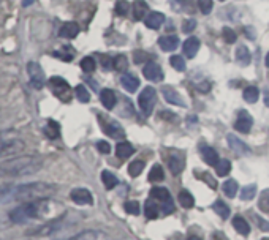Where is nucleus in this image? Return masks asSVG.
<instances>
[{
  "label": "nucleus",
  "instance_id": "11",
  "mask_svg": "<svg viewBox=\"0 0 269 240\" xmlns=\"http://www.w3.org/2000/svg\"><path fill=\"white\" fill-rule=\"evenodd\" d=\"M252 123H254L252 116L247 113V111H241L236 122H234V128H236L239 133H249L252 130Z\"/></svg>",
  "mask_w": 269,
  "mask_h": 240
},
{
  "label": "nucleus",
  "instance_id": "43",
  "mask_svg": "<svg viewBox=\"0 0 269 240\" xmlns=\"http://www.w3.org/2000/svg\"><path fill=\"white\" fill-rule=\"evenodd\" d=\"M95 66H97V63H95L93 57H84L81 60V68H83V71H86V73L95 71Z\"/></svg>",
  "mask_w": 269,
  "mask_h": 240
},
{
  "label": "nucleus",
  "instance_id": "15",
  "mask_svg": "<svg viewBox=\"0 0 269 240\" xmlns=\"http://www.w3.org/2000/svg\"><path fill=\"white\" fill-rule=\"evenodd\" d=\"M159 46L165 53H173L179 46V38L176 35H165L159 40Z\"/></svg>",
  "mask_w": 269,
  "mask_h": 240
},
{
  "label": "nucleus",
  "instance_id": "17",
  "mask_svg": "<svg viewBox=\"0 0 269 240\" xmlns=\"http://www.w3.org/2000/svg\"><path fill=\"white\" fill-rule=\"evenodd\" d=\"M182 49H184V56H185V57L193 59V57L198 54V51H199V40H198L196 37L187 38V41L184 43Z\"/></svg>",
  "mask_w": 269,
  "mask_h": 240
},
{
  "label": "nucleus",
  "instance_id": "56",
  "mask_svg": "<svg viewBox=\"0 0 269 240\" xmlns=\"http://www.w3.org/2000/svg\"><path fill=\"white\" fill-rule=\"evenodd\" d=\"M265 105L269 108V93H266V97H265Z\"/></svg>",
  "mask_w": 269,
  "mask_h": 240
},
{
  "label": "nucleus",
  "instance_id": "58",
  "mask_svg": "<svg viewBox=\"0 0 269 240\" xmlns=\"http://www.w3.org/2000/svg\"><path fill=\"white\" fill-rule=\"evenodd\" d=\"M32 2H33V0H24V6H29Z\"/></svg>",
  "mask_w": 269,
  "mask_h": 240
},
{
  "label": "nucleus",
  "instance_id": "48",
  "mask_svg": "<svg viewBox=\"0 0 269 240\" xmlns=\"http://www.w3.org/2000/svg\"><path fill=\"white\" fill-rule=\"evenodd\" d=\"M140 202H136V201H128L125 204V212L130 213V215H138L140 213Z\"/></svg>",
  "mask_w": 269,
  "mask_h": 240
},
{
  "label": "nucleus",
  "instance_id": "35",
  "mask_svg": "<svg viewBox=\"0 0 269 240\" xmlns=\"http://www.w3.org/2000/svg\"><path fill=\"white\" fill-rule=\"evenodd\" d=\"M146 166V163L143 160H135L130 163V166H128V174L132 176V177H138L141 174V171L144 169Z\"/></svg>",
  "mask_w": 269,
  "mask_h": 240
},
{
  "label": "nucleus",
  "instance_id": "13",
  "mask_svg": "<svg viewBox=\"0 0 269 240\" xmlns=\"http://www.w3.org/2000/svg\"><path fill=\"white\" fill-rule=\"evenodd\" d=\"M162 93H163V98L167 100V103H170V105L185 108V101L180 98V95H179V93H178L175 89H171V87H163V89H162Z\"/></svg>",
  "mask_w": 269,
  "mask_h": 240
},
{
  "label": "nucleus",
  "instance_id": "44",
  "mask_svg": "<svg viewBox=\"0 0 269 240\" xmlns=\"http://www.w3.org/2000/svg\"><path fill=\"white\" fill-rule=\"evenodd\" d=\"M116 14L120 18H125L128 14V2L127 0H117L116 2Z\"/></svg>",
  "mask_w": 269,
  "mask_h": 240
},
{
  "label": "nucleus",
  "instance_id": "3",
  "mask_svg": "<svg viewBox=\"0 0 269 240\" xmlns=\"http://www.w3.org/2000/svg\"><path fill=\"white\" fill-rule=\"evenodd\" d=\"M43 168V161L38 157H16L0 163V177L14 179V177H25L37 174Z\"/></svg>",
  "mask_w": 269,
  "mask_h": 240
},
{
  "label": "nucleus",
  "instance_id": "28",
  "mask_svg": "<svg viewBox=\"0 0 269 240\" xmlns=\"http://www.w3.org/2000/svg\"><path fill=\"white\" fill-rule=\"evenodd\" d=\"M144 213H146V218L154 220L159 217V205L155 204V199H147L144 204Z\"/></svg>",
  "mask_w": 269,
  "mask_h": 240
},
{
  "label": "nucleus",
  "instance_id": "47",
  "mask_svg": "<svg viewBox=\"0 0 269 240\" xmlns=\"http://www.w3.org/2000/svg\"><path fill=\"white\" fill-rule=\"evenodd\" d=\"M198 6H199V11L203 14H209L212 11V0H198Z\"/></svg>",
  "mask_w": 269,
  "mask_h": 240
},
{
  "label": "nucleus",
  "instance_id": "16",
  "mask_svg": "<svg viewBox=\"0 0 269 240\" xmlns=\"http://www.w3.org/2000/svg\"><path fill=\"white\" fill-rule=\"evenodd\" d=\"M78 33H80V25H78L76 22H65L59 30V35L62 38H67V40L76 38Z\"/></svg>",
  "mask_w": 269,
  "mask_h": 240
},
{
  "label": "nucleus",
  "instance_id": "7",
  "mask_svg": "<svg viewBox=\"0 0 269 240\" xmlns=\"http://www.w3.org/2000/svg\"><path fill=\"white\" fill-rule=\"evenodd\" d=\"M27 73H29L32 87H35V89H43V87H45L46 78H45V73H43V68L40 66V63L29 62L27 63Z\"/></svg>",
  "mask_w": 269,
  "mask_h": 240
},
{
  "label": "nucleus",
  "instance_id": "9",
  "mask_svg": "<svg viewBox=\"0 0 269 240\" xmlns=\"http://www.w3.org/2000/svg\"><path fill=\"white\" fill-rule=\"evenodd\" d=\"M143 74H144V78L147 81H151V82H160V81H163V70L160 68V65L155 63V62H147L144 65Z\"/></svg>",
  "mask_w": 269,
  "mask_h": 240
},
{
  "label": "nucleus",
  "instance_id": "21",
  "mask_svg": "<svg viewBox=\"0 0 269 240\" xmlns=\"http://www.w3.org/2000/svg\"><path fill=\"white\" fill-rule=\"evenodd\" d=\"M132 10H133V19L135 21H141L146 18V13L149 10V6L144 2V0H135L133 5H132Z\"/></svg>",
  "mask_w": 269,
  "mask_h": 240
},
{
  "label": "nucleus",
  "instance_id": "8",
  "mask_svg": "<svg viewBox=\"0 0 269 240\" xmlns=\"http://www.w3.org/2000/svg\"><path fill=\"white\" fill-rule=\"evenodd\" d=\"M151 196H152V199L163 204L165 213H173V210H175V205H173V199H171L170 191L167 190V188H160V186L152 188Z\"/></svg>",
  "mask_w": 269,
  "mask_h": 240
},
{
  "label": "nucleus",
  "instance_id": "55",
  "mask_svg": "<svg viewBox=\"0 0 269 240\" xmlns=\"http://www.w3.org/2000/svg\"><path fill=\"white\" fill-rule=\"evenodd\" d=\"M255 218L258 220V225H260V226H262V228H263L265 231H268V229H269V223H265V220H262V218H258V217H255Z\"/></svg>",
  "mask_w": 269,
  "mask_h": 240
},
{
  "label": "nucleus",
  "instance_id": "6",
  "mask_svg": "<svg viewBox=\"0 0 269 240\" xmlns=\"http://www.w3.org/2000/svg\"><path fill=\"white\" fill-rule=\"evenodd\" d=\"M100 123H101V128L105 130V133L109 136V138H114V139H124L125 138V130L119 122H116V120L106 119V117H100Z\"/></svg>",
  "mask_w": 269,
  "mask_h": 240
},
{
  "label": "nucleus",
  "instance_id": "14",
  "mask_svg": "<svg viewBox=\"0 0 269 240\" xmlns=\"http://www.w3.org/2000/svg\"><path fill=\"white\" fill-rule=\"evenodd\" d=\"M100 101L108 111L114 109L116 103H117V93L114 90H111V89H103L101 93H100Z\"/></svg>",
  "mask_w": 269,
  "mask_h": 240
},
{
  "label": "nucleus",
  "instance_id": "12",
  "mask_svg": "<svg viewBox=\"0 0 269 240\" xmlns=\"http://www.w3.org/2000/svg\"><path fill=\"white\" fill-rule=\"evenodd\" d=\"M24 147V142L18 138L0 136V152H18Z\"/></svg>",
  "mask_w": 269,
  "mask_h": 240
},
{
  "label": "nucleus",
  "instance_id": "19",
  "mask_svg": "<svg viewBox=\"0 0 269 240\" xmlns=\"http://www.w3.org/2000/svg\"><path fill=\"white\" fill-rule=\"evenodd\" d=\"M70 240H108V236L101 231H84V233L73 236Z\"/></svg>",
  "mask_w": 269,
  "mask_h": 240
},
{
  "label": "nucleus",
  "instance_id": "42",
  "mask_svg": "<svg viewBox=\"0 0 269 240\" xmlns=\"http://www.w3.org/2000/svg\"><path fill=\"white\" fill-rule=\"evenodd\" d=\"M222 37H223V41L228 43V45H233V43H236V40H238L236 32H234L233 29H230V27H223Z\"/></svg>",
  "mask_w": 269,
  "mask_h": 240
},
{
  "label": "nucleus",
  "instance_id": "60",
  "mask_svg": "<svg viewBox=\"0 0 269 240\" xmlns=\"http://www.w3.org/2000/svg\"><path fill=\"white\" fill-rule=\"evenodd\" d=\"M220 2H225V0H220Z\"/></svg>",
  "mask_w": 269,
  "mask_h": 240
},
{
  "label": "nucleus",
  "instance_id": "59",
  "mask_svg": "<svg viewBox=\"0 0 269 240\" xmlns=\"http://www.w3.org/2000/svg\"><path fill=\"white\" fill-rule=\"evenodd\" d=\"M266 66L269 68V53H268V56H266Z\"/></svg>",
  "mask_w": 269,
  "mask_h": 240
},
{
  "label": "nucleus",
  "instance_id": "29",
  "mask_svg": "<svg viewBox=\"0 0 269 240\" xmlns=\"http://www.w3.org/2000/svg\"><path fill=\"white\" fill-rule=\"evenodd\" d=\"M236 60H238V63L242 65V66H247L250 63V53H249V49L247 46H239L236 49Z\"/></svg>",
  "mask_w": 269,
  "mask_h": 240
},
{
  "label": "nucleus",
  "instance_id": "30",
  "mask_svg": "<svg viewBox=\"0 0 269 240\" xmlns=\"http://www.w3.org/2000/svg\"><path fill=\"white\" fill-rule=\"evenodd\" d=\"M101 182L105 183V186H106V190H112L117 183H119V180H117V177L111 173V171H103L101 173Z\"/></svg>",
  "mask_w": 269,
  "mask_h": 240
},
{
  "label": "nucleus",
  "instance_id": "2",
  "mask_svg": "<svg viewBox=\"0 0 269 240\" xmlns=\"http://www.w3.org/2000/svg\"><path fill=\"white\" fill-rule=\"evenodd\" d=\"M59 213H62V205L53 202L51 199H41L21 204L19 207L10 212V218L16 225H22V223H27L30 220L56 218Z\"/></svg>",
  "mask_w": 269,
  "mask_h": 240
},
{
  "label": "nucleus",
  "instance_id": "20",
  "mask_svg": "<svg viewBox=\"0 0 269 240\" xmlns=\"http://www.w3.org/2000/svg\"><path fill=\"white\" fill-rule=\"evenodd\" d=\"M120 82H122V87L125 90H128L130 93H133L138 90V87H140V81H138L136 76L130 74V73H125L122 74V78H120Z\"/></svg>",
  "mask_w": 269,
  "mask_h": 240
},
{
  "label": "nucleus",
  "instance_id": "49",
  "mask_svg": "<svg viewBox=\"0 0 269 240\" xmlns=\"http://www.w3.org/2000/svg\"><path fill=\"white\" fill-rule=\"evenodd\" d=\"M196 29V21L195 19H185L184 24H182V32L184 33H190Z\"/></svg>",
  "mask_w": 269,
  "mask_h": 240
},
{
  "label": "nucleus",
  "instance_id": "50",
  "mask_svg": "<svg viewBox=\"0 0 269 240\" xmlns=\"http://www.w3.org/2000/svg\"><path fill=\"white\" fill-rule=\"evenodd\" d=\"M159 116H160V119H163V120H168V122H173V123L178 122V116H176V114H173V113H170V111H167V113H165V111H163V113H160Z\"/></svg>",
  "mask_w": 269,
  "mask_h": 240
},
{
  "label": "nucleus",
  "instance_id": "57",
  "mask_svg": "<svg viewBox=\"0 0 269 240\" xmlns=\"http://www.w3.org/2000/svg\"><path fill=\"white\" fill-rule=\"evenodd\" d=\"M187 240H203L201 237H198V236H192V237H188Z\"/></svg>",
  "mask_w": 269,
  "mask_h": 240
},
{
  "label": "nucleus",
  "instance_id": "36",
  "mask_svg": "<svg viewBox=\"0 0 269 240\" xmlns=\"http://www.w3.org/2000/svg\"><path fill=\"white\" fill-rule=\"evenodd\" d=\"M223 193L228 196V198H234L238 193V183H236V180H227V182L223 183Z\"/></svg>",
  "mask_w": 269,
  "mask_h": 240
},
{
  "label": "nucleus",
  "instance_id": "54",
  "mask_svg": "<svg viewBox=\"0 0 269 240\" xmlns=\"http://www.w3.org/2000/svg\"><path fill=\"white\" fill-rule=\"evenodd\" d=\"M244 30H246V37H247V38L255 40V35H254V33H252V32H254V29H252V27H246Z\"/></svg>",
  "mask_w": 269,
  "mask_h": 240
},
{
  "label": "nucleus",
  "instance_id": "25",
  "mask_svg": "<svg viewBox=\"0 0 269 240\" xmlns=\"http://www.w3.org/2000/svg\"><path fill=\"white\" fill-rule=\"evenodd\" d=\"M227 141H228V144H230L231 150H234L236 153H247V152H249L247 145L242 142L241 139H238L234 134H228V136H227Z\"/></svg>",
  "mask_w": 269,
  "mask_h": 240
},
{
  "label": "nucleus",
  "instance_id": "23",
  "mask_svg": "<svg viewBox=\"0 0 269 240\" xmlns=\"http://www.w3.org/2000/svg\"><path fill=\"white\" fill-rule=\"evenodd\" d=\"M201 155H203V160L207 163V165H211V166H215L217 163H219V155H217V152L209 147V145H201Z\"/></svg>",
  "mask_w": 269,
  "mask_h": 240
},
{
  "label": "nucleus",
  "instance_id": "45",
  "mask_svg": "<svg viewBox=\"0 0 269 240\" xmlns=\"http://www.w3.org/2000/svg\"><path fill=\"white\" fill-rule=\"evenodd\" d=\"M149 59H151V56L147 54L146 51H135V53H133V62H135L136 65L149 62Z\"/></svg>",
  "mask_w": 269,
  "mask_h": 240
},
{
  "label": "nucleus",
  "instance_id": "38",
  "mask_svg": "<svg viewBox=\"0 0 269 240\" xmlns=\"http://www.w3.org/2000/svg\"><path fill=\"white\" fill-rule=\"evenodd\" d=\"M215 171H217V176H227L230 171H231V163L228 160H219V163L215 165Z\"/></svg>",
  "mask_w": 269,
  "mask_h": 240
},
{
  "label": "nucleus",
  "instance_id": "22",
  "mask_svg": "<svg viewBox=\"0 0 269 240\" xmlns=\"http://www.w3.org/2000/svg\"><path fill=\"white\" fill-rule=\"evenodd\" d=\"M184 166H185V161H184V158H182V157H179V155H171V157L168 158V168H170V171H171V174L178 176L179 173H182Z\"/></svg>",
  "mask_w": 269,
  "mask_h": 240
},
{
  "label": "nucleus",
  "instance_id": "32",
  "mask_svg": "<svg viewBox=\"0 0 269 240\" xmlns=\"http://www.w3.org/2000/svg\"><path fill=\"white\" fill-rule=\"evenodd\" d=\"M112 70H116V71H125L128 70V59L125 56H116L114 59H112Z\"/></svg>",
  "mask_w": 269,
  "mask_h": 240
},
{
  "label": "nucleus",
  "instance_id": "41",
  "mask_svg": "<svg viewBox=\"0 0 269 240\" xmlns=\"http://www.w3.org/2000/svg\"><path fill=\"white\" fill-rule=\"evenodd\" d=\"M170 63H171V66L175 68V70H178V71H185V60H184V57H180V56H171V59H170Z\"/></svg>",
  "mask_w": 269,
  "mask_h": 240
},
{
  "label": "nucleus",
  "instance_id": "46",
  "mask_svg": "<svg viewBox=\"0 0 269 240\" xmlns=\"http://www.w3.org/2000/svg\"><path fill=\"white\" fill-rule=\"evenodd\" d=\"M258 207L262 209L263 212H269V190L263 191V193H262V196H260Z\"/></svg>",
  "mask_w": 269,
  "mask_h": 240
},
{
  "label": "nucleus",
  "instance_id": "18",
  "mask_svg": "<svg viewBox=\"0 0 269 240\" xmlns=\"http://www.w3.org/2000/svg\"><path fill=\"white\" fill-rule=\"evenodd\" d=\"M165 22V16L159 11H154L151 13L147 18L144 19V24L147 29H152V30H159L162 27V24Z\"/></svg>",
  "mask_w": 269,
  "mask_h": 240
},
{
  "label": "nucleus",
  "instance_id": "53",
  "mask_svg": "<svg viewBox=\"0 0 269 240\" xmlns=\"http://www.w3.org/2000/svg\"><path fill=\"white\" fill-rule=\"evenodd\" d=\"M196 89H198L199 92H209L211 84H209V82H206V81H203L201 84H196Z\"/></svg>",
  "mask_w": 269,
  "mask_h": 240
},
{
  "label": "nucleus",
  "instance_id": "26",
  "mask_svg": "<svg viewBox=\"0 0 269 240\" xmlns=\"http://www.w3.org/2000/svg\"><path fill=\"white\" fill-rule=\"evenodd\" d=\"M133 153H135V149L130 142H119L116 145V155L119 158H128V157H132Z\"/></svg>",
  "mask_w": 269,
  "mask_h": 240
},
{
  "label": "nucleus",
  "instance_id": "27",
  "mask_svg": "<svg viewBox=\"0 0 269 240\" xmlns=\"http://www.w3.org/2000/svg\"><path fill=\"white\" fill-rule=\"evenodd\" d=\"M45 134L49 139H57L60 134V125L56 122V120H48V123L45 126Z\"/></svg>",
  "mask_w": 269,
  "mask_h": 240
},
{
  "label": "nucleus",
  "instance_id": "52",
  "mask_svg": "<svg viewBox=\"0 0 269 240\" xmlns=\"http://www.w3.org/2000/svg\"><path fill=\"white\" fill-rule=\"evenodd\" d=\"M101 66L105 70H112V59L109 56H103L101 57Z\"/></svg>",
  "mask_w": 269,
  "mask_h": 240
},
{
  "label": "nucleus",
  "instance_id": "5",
  "mask_svg": "<svg viewBox=\"0 0 269 240\" xmlns=\"http://www.w3.org/2000/svg\"><path fill=\"white\" fill-rule=\"evenodd\" d=\"M138 103H140V108H141V113L149 117L152 114L154 111V106L155 103H157V93H155L154 87H151V85H147V87H144L140 93V98H138Z\"/></svg>",
  "mask_w": 269,
  "mask_h": 240
},
{
  "label": "nucleus",
  "instance_id": "34",
  "mask_svg": "<svg viewBox=\"0 0 269 240\" xmlns=\"http://www.w3.org/2000/svg\"><path fill=\"white\" fill-rule=\"evenodd\" d=\"M242 97L247 103H257L258 101V97H260V90L255 87V85H249L246 87L244 93H242Z\"/></svg>",
  "mask_w": 269,
  "mask_h": 240
},
{
  "label": "nucleus",
  "instance_id": "10",
  "mask_svg": "<svg viewBox=\"0 0 269 240\" xmlns=\"http://www.w3.org/2000/svg\"><path fill=\"white\" fill-rule=\"evenodd\" d=\"M70 198L78 205H90L93 202L92 193L89 190H86V188H75L70 193Z\"/></svg>",
  "mask_w": 269,
  "mask_h": 240
},
{
  "label": "nucleus",
  "instance_id": "31",
  "mask_svg": "<svg viewBox=\"0 0 269 240\" xmlns=\"http://www.w3.org/2000/svg\"><path fill=\"white\" fill-rule=\"evenodd\" d=\"M179 204H180L184 209H192L193 204H195V199H193L192 193L187 191V190H182V191L179 193Z\"/></svg>",
  "mask_w": 269,
  "mask_h": 240
},
{
  "label": "nucleus",
  "instance_id": "33",
  "mask_svg": "<svg viewBox=\"0 0 269 240\" xmlns=\"http://www.w3.org/2000/svg\"><path fill=\"white\" fill-rule=\"evenodd\" d=\"M147 179H149V182L152 183H157V182H162V180L165 179V173H163V168L160 165H155L152 166L149 176H147Z\"/></svg>",
  "mask_w": 269,
  "mask_h": 240
},
{
  "label": "nucleus",
  "instance_id": "61",
  "mask_svg": "<svg viewBox=\"0 0 269 240\" xmlns=\"http://www.w3.org/2000/svg\"><path fill=\"white\" fill-rule=\"evenodd\" d=\"M263 240H269V239H263Z\"/></svg>",
  "mask_w": 269,
  "mask_h": 240
},
{
  "label": "nucleus",
  "instance_id": "24",
  "mask_svg": "<svg viewBox=\"0 0 269 240\" xmlns=\"http://www.w3.org/2000/svg\"><path fill=\"white\" fill-rule=\"evenodd\" d=\"M233 228L238 231V234L241 236H249L250 234V226H249V223L242 218L241 215H236L233 218Z\"/></svg>",
  "mask_w": 269,
  "mask_h": 240
},
{
  "label": "nucleus",
  "instance_id": "37",
  "mask_svg": "<svg viewBox=\"0 0 269 240\" xmlns=\"http://www.w3.org/2000/svg\"><path fill=\"white\" fill-rule=\"evenodd\" d=\"M214 210H215L217 215H220L223 220H227L230 217V207L223 201H217L214 204Z\"/></svg>",
  "mask_w": 269,
  "mask_h": 240
},
{
  "label": "nucleus",
  "instance_id": "40",
  "mask_svg": "<svg viewBox=\"0 0 269 240\" xmlns=\"http://www.w3.org/2000/svg\"><path fill=\"white\" fill-rule=\"evenodd\" d=\"M75 93H76V98L80 100L81 103H88V101L90 100V93H89V90L86 89L83 84L76 85V89H75Z\"/></svg>",
  "mask_w": 269,
  "mask_h": 240
},
{
  "label": "nucleus",
  "instance_id": "1",
  "mask_svg": "<svg viewBox=\"0 0 269 240\" xmlns=\"http://www.w3.org/2000/svg\"><path fill=\"white\" fill-rule=\"evenodd\" d=\"M56 193V186L53 183L45 182H33V183H5L0 185V204L5 202H32V201H41L49 199Z\"/></svg>",
  "mask_w": 269,
  "mask_h": 240
},
{
  "label": "nucleus",
  "instance_id": "39",
  "mask_svg": "<svg viewBox=\"0 0 269 240\" xmlns=\"http://www.w3.org/2000/svg\"><path fill=\"white\" fill-rule=\"evenodd\" d=\"M255 194H257V185H247L244 186L241 190V199H244V201H252L255 198Z\"/></svg>",
  "mask_w": 269,
  "mask_h": 240
},
{
  "label": "nucleus",
  "instance_id": "4",
  "mask_svg": "<svg viewBox=\"0 0 269 240\" xmlns=\"http://www.w3.org/2000/svg\"><path fill=\"white\" fill-rule=\"evenodd\" d=\"M48 85H49L51 92H53L60 101L72 100V87L64 78H60V76H53V78L48 81Z\"/></svg>",
  "mask_w": 269,
  "mask_h": 240
},
{
  "label": "nucleus",
  "instance_id": "51",
  "mask_svg": "<svg viewBox=\"0 0 269 240\" xmlns=\"http://www.w3.org/2000/svg\"><path fill=\"white\" fill-rule=\"evenodd\" d=\"M97 149H98L101 153H109V152H111V145H109L106 141H98V142H97Z\"/></svg>",
  "mask_w": 269,
  "mask_h": 240
}]
</instances>
